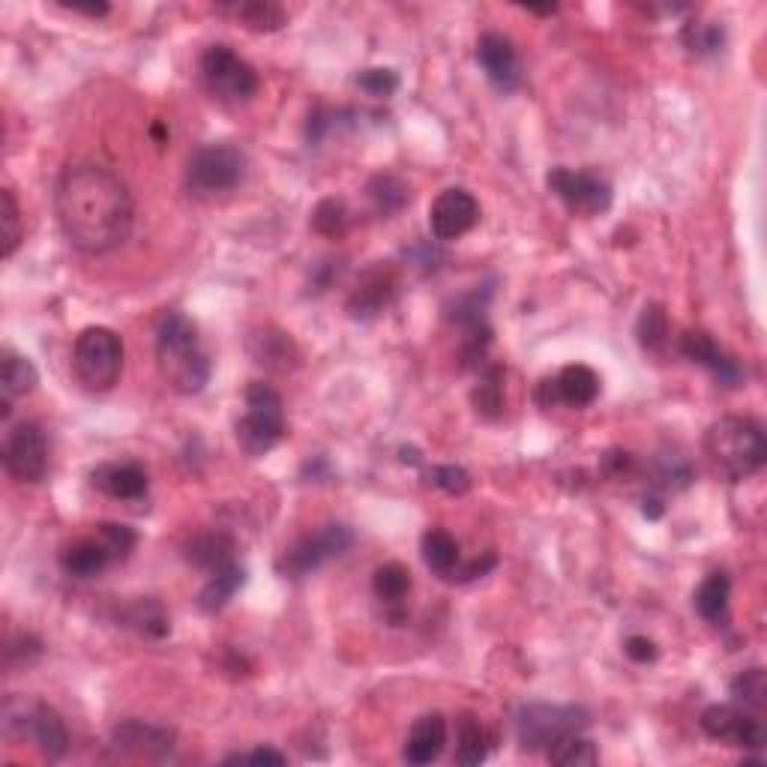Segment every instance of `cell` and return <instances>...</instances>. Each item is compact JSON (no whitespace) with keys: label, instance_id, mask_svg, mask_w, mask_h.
Segmentation results:
<instances>
[{"label":"cell","instance_id":"6da1fadb","mask_svg":"<svg viewBox=\"0 0 767 767\" xmlns=\"http://www.w3.org/2000/svg\"><path fill=\"white\" fill-rule=\"evenodd\" d=\"M54 216L72 249L84 256H105L133 231V195L103 165H66L54 184Z\"/></svg>","mask_w":767,"mask_h":767},{"label":"cell","instance_id":"7a4b0ae2","mask_svg":"<svg viewBox=\"0 0 767 767\" xmlns=\"http://www.w3.org/2000/svg\"><path fill=\"white\" fill-rule=\"evenodd\" d=\"M156 366L165 384L184 396H195L210 381V357H207L198 328L180 312H168L156 324Z\"/></svg>","mask_w":767,"mask_h":767},{"label":"cell","instance_id":"3957f363","mask_svg":"<svg viewBox=\"0 0 767 767\" xmlns=\"http://www.w3.org/2000/svg\"><path fill=\"white\" fill-rule=\"evenodd\" d=\"M705 456L719 477L740 483L765 465L767 440L753 417H723L705 432Z\"/></svg>","mask_w":767,"mask_h":767},{"label":"cell","instance_id":"277c9868","mask_svg":"<svg viewBox=\"0 0 767 767\" xmlns=\"http://www.w3.org/2000/svg\"><path fill=\"white\" fill-rule=\"evenodd\" d=\"M237 444L249 459H258L277 447L286 435V405L277 390L265 381H252L246 387V414L235 426Z\"/></svg>","mask_w":767,"mask_h":767},{"label":"cell","instance_id":"5b68a950","mask_svg":"<svg viewBox=\"0 0 767 767\" xmlns=\"http://www.w3.org/2000/svg\"><path fill=\"white\" fill-rule=\"evenodd\" d=\"M3 735L10 740H31L45 758H61L70 749V732L61 714L42 702L10 696L3 702Z\"/></svg>","mask_w":767,"mask_h":767},{"label":"cell","instance_id":"8992f818","mask_svg":"<svg viewBox=\"0 0 767 767\" xmlns=\"http://www.w3.org/2000/svg\"><path fill=\"white\" fill-rule=\"evenodd\" d=\"M72 372L84 390L105 393L121 381L123 342L108 328H87L72 345Z\"/></svg>","mask_w":767,"mask_h":767},{"label":"cell","instance_id":"52a82bcc","mask_svg":"<svg viewBox=\"0 0 767 767\" xmlns=\"http://www.w3.org/2000/svg\"><path fill=\"white\" fill-rule=\"evenodd\" d=\"M246 177V154L228 142L198 147L186 163V189L195 198H219L235 193Z\"/></svg>","mask_w":767,"mask_h":767},{"label":"cell","instance_id":"ba28073f","mask_svg":"<svg viewBox=\"0 0 767 767\" xmlns=\"http://www.w3.org/2000/svg\"><path fill=\"white\" fill-rule=\"evenodd\" d=\"M201 82L214 100L226 105H243L258 93V72L231 45H210L198 61Z\"/></svg>","mask_w":767,"mask_h":767},{"label":"cell","instance_id":"9c48e42d","mask_svg":"<svg viewBox=\"0 0 767 767\" xmlns=\"http://www.w3.org/2000/svg\"><path fill=\"white\" fill-rule=\"evenodd\" d=\"M588 726V711L576 705H525L516 716V735L528 753H540L561 737L579 735Z\"/></svg>","mask_w":767,"mask_h":767},{"label":"cell","instance_id":"30bf717a","mask_svg":"<svg viewBox=\"0 0 767 767\" xmlns=\"http://www.w3.org/2000/svg\"><path fill=\"white\" fill-rule=\"evenodd\" d=\"M351 542H354L351 528L330 522L324 528H318L315 533L303 537V540H297L291 549H286V554L279 558L277 570L286 579H303V576L315 573L318 567H324L330 558L349 552Z\"/></svg>","mask_w":767,"mask_h":767},{"label":"cell","instance_id":"8fae6325","mask_svg":"<svg viewBox=\"0 0 767 767\" xmlns=\"http://www.w3.org/2000/svg\"><path fill=\"white\" fill-rule=\"evenodd\" d=\"M52 456H49V438L45 429L33 419H24L15 429L7 432L3 440V468L12 480L42 483L49 474Z\"/></svg>","mask_w":767,"mask_h":767},{"label":"cell","instance_id":"7c38bea8","mask_svg":"<svg viewBox=\"0 0 767 767\" xmlns=\"http://www.w3.org/2000/svg\"><path fill=\"white\" fill-rule=\"evenodd\" d=\"M546 184L573 214L600 216L612 207V184L593 172H573L567 165H558L549 172Z\"/></svg>","mask_w":767,"mask_h":767},{"label":"cell","instance_id":"4fadbf2b","mask_svg":"<svg viewBox=\"0 0 767 767\" xmlns=\"http://www.w3.org/2000/svg\"><path fill=\"white\" fill-rule=\"evenodd\" d=\"M702 732L707 737H714L719 744L740 749H761L767 740L765 723L758 719V714L747 711V707L735 705H711L702 714Z\"/></svg>","mask_w":767,"mask_h":767},{"label":"cell","instance_id":"5bb4252c","mask_svg":"<svg viewBox=\"0 0 767 767\" xmlns=\"http://www.w3.org/2000/svg\"><path fill=\"white\" fill-rule=\"evenodd\" d=\"M480 222V205L468 189L450 186L432 201L429 228L435 240H459Z\"/></svg>","mask_w":767,"mask_h":767},{"label":"cell","instance_id":"9a60e30c","mask_svg":"<svg viewBox=\"0 0 767 767\" xmlns=\"http://www.w3.org/2000/svg\"><path fill=\"white\" fill-rule=\"evenodd\" d=\"M477 63L486 72V79L501 93H512L519 87V82H522L519 54H516L512 42L504 33H483L480 40H477Z\"/></svg>","mask_w":767,"mask_h":767},{"label":"cell","instance_id":"2e32d148","mask_svg":"<svg viewBox=\"0 0 767 767\" xmlns=\"http://www.w3.org/2000/svg\"><path fill=\"white\" fill-rule=\"evenodd\" d=\"M112 744L121 753H129V756L163 758L175 747V732L154 726V723H144V719H123L121 726L114 728Z\"/></svg>","mask_w":767,"mask_h":767},{"label":"cell","instance_id":"e0dca14e","mask_svg":"<svg viewBox=\"0 0 767 767\" xmlns=\"http://www.w3.org/2000/svg\"><path fill=\"white\" fill-rule=\"evenodd\" d=\"M681 351H684L686 360L705 366L707 372H711L719 384H726V387H735V384H740V379H744L737 360L728 357L726 351L719 349L714 339H711V333H705V330H690V333H684Z\"/></svg>","mask_w":767,"mask_h":767},{"label":"cell","instance_id":"ac0fdd59","mask_svg":"<svg viewBox=\"0 0 767 767\" xmlns=\"http://www.w3.org/2000/svg\"><path fill=\"white\" fill-rule=\"evenodd\" d=\"M91 483L114 501H142L151 486L147 471L135 462H105L100 468H93Z\"/></svg>","mask_w":767,"mask_h":767},{"label":"cell","instance_id":"d6986e66","mask_svg":"<svg viewBox=\"0 0 767 767\" xmlns=\"http://www.w3.org/2000/svg\"><path fill=\"white\" fill-rule=\"evenodd\" d=\"M58 561H61L63 573L72 579H96L112 567L114 558L100 537H79L63 546Z\"/></svg>","mask_w":767,"mask_h":767},{"label":"cell","instance_id":"ffe728a7","mask_svg":"<svg viewBox=\"0 0 767 767\" xmlns=\"http://www.w3.org/2000/svg\"><path fill=\"white\" fill-rule=\"evenodd\" d=\"M396 294V279L387 267H372L366 277L360 279V286L351 291L349 312L357 321H369L384 312L390 300Z\"/></svg>","mask_w":767,"mask_h":767},{"label":"cell","instance_id":"44dd1931","mask_svg":"<svg viewBox=\"0 0 767 767\" xmlns=\"http://www.w3.org/2000/svg\"><path fill=\"white\" fill-rule=\"evenodd\" d=\"M444 747H447V719L440 714H426L411 726L402 758L408 765H432Z\"/></svg>","mask_w":767,"mask_h":767},{"label":"cell","instance_id":"7402d4cb","mask_svg":"<svg viewBox=\"0 0 767 767\" xmlns=\"http://www.w3.org/2000/svg\"><path fill=\"white\" fill-rule=\"evenodd\" d=\"M37 384H40V375H37L31 360L21 357L15 351H3V357H0V393H3L0 414H3V419L10 417V402L33 393Z\"/></svg>","mask_w":767,"mask_h":767},{"label":"cell","instance_id":"603a6c76","mask_svg":"<svg viewBox=\"0 0 767 767\" xmlns=\"http://www.w3.org/2000/svg\"><path fill=\"white\" fill-rule=\"evenodd\" d=\"M554 393H558V405H570V408H588L597 396H600V379L591 366L573 363L563 366L554 375Z\"/></svg>","mask_w":767,"mask_h":767},{"label":"cell","instance_id":"cb8c5ba5","mask_svg":"<svg viewBox=\"0 0 767 767\" xmlns=\"http://www.w3.org/2000/svg\"><path fill=\"white\" fill-rule=\"evenodd\" d=\"M235 552H237V546L228 533L207 531L189 540V546H186V561L193 563V567H198V570L214 573V570H219V567H226V563L235 561Z\"/></svg>","mask_w":767,"mask_h":767},{"label":"cell","instance_id":"d4e9b609","mask_svg":"<svg viewBox=\"0 0 767 767\" xmlns=\"http://www.w3.org/2000/svg\"><path fill=\"white\" fill-rule=\"evenodd\" d=\"M219 12H228L235 15L243 28L256 33H273L282 31L288 24V12L277 3H267V0H243V3H228V7H219Z\"/></svg>","mask_w":767,"mask_h":767},{"label":"cell","instance_id":"484cf974","mask_svg":"<svg viewBox=\"0 0 767 767\" xmlns=\"http://www.w3.org/2000/svg\"><path fill=\"white\" fill-rule=\"evenodd\" d=\"M243 582H246V570L237 561L219 567V570H214V573L207 576V584L201 588V593H198V605H201L205 612H219V609H226L228 600L240 591V584Z\"/></svg>","mask_w":767,"mask_h":767},{"label":"cell","instance_id":"4316f807","mask_svg":"<svg viewBox=\"0 0 767 767\" xmlns=\"http://www.w3.org/2000/svg\"><path fill=\"white\" fill-rule=\"evenodd\" d=\"M419 552H423V561L432 573L444 576V579H453V573L459 570V542L453 540V533L440 531V528L423 533Z\"/></svg>","mask_w":767,"mask_h":767},{"label":"cell","instance_id":"83f0119b","mask_svg":"<svg viewBox=\"0 0 767 767\" xmlns=\"http://www.w3.org/2000/svg\"><path fill=\"white\" fill-rule=\"evenodd\" d=\"M728 597H732V582L726 573H711L696 591V612L705 618L707 624H723L728 614Z\"/></svg>","mask_w":767,"mask_h":767},{"label":"cell","instance_id":"f1b7e54d","mask_svg":"<svg viewBox=\"0 0 767 767\" xmlns=\"http://www.w3.org/2000/svg\"><path fill=\"white\" fill-rule=\"evenodd\" d=\"M249 351H252L256 363H261L267 369H279V372H286L291 366V360H297L294 342L286 333H279V330L256 333V336L249 339Z\"/></svg>","mask_w":767,"mask_h":767},{"label":"cell","instance_id":"f546056e","mask_svg":"<svg viewBox=\"0 0 767 767\" xmlns=\"http://www.w3.org/2000/svg\"><path fill=\"white\" fill-rule=\"evenodd\" d=\"M486 756H489V735L477 716L465 714L456 728V765L474 767L486 761Z\"/></svg>","mask_w":767,"mask_h":767},{"label":"cell","instance_id":"4dcf8cb0","mask_svg":"<svg viewBox=\"0 0 767 767\" xmlns=\"http://www.w3.org/2000/svg\"><path fill=\"white\" fill-rule=\"evenodd\" d=\"M372 591H375V597H379L381 603L400 605L411 593V570L400 561L384 563V567H379L375 576H372Z\"/></svg>","mask_w":767,"mask_h":767},{"label":"cell","instance_id":"1f68e13d","mask_svg":"<svg viewBox=\"0 0 767 767\" xmlns=\"http://www.w3.org/2000/svg\"><path fill=\"white\" fill-rule=\"evenodd\" d=\"M369 198H372V205L379 207V214L390 216V214H400L402 207L411 201V189L408 184L402 180V177L396 175H379L369 180Z\"/></svg>","mask_w":767,"mask_h":767},{"label":"cell","instance_id":"d6a6232c","mask_svg":"<svg viewBox=\"0 0 767 767\" xmlns=\"http://www.w3.org/2000/svg\"><path fill=\"white\" fill-rule=\"evenodd\" d=\"M546 756H549L552 765L561 767H588L600 761V753H597V747H593L588 737H582V732H579V735L561 737L558 744H552V747L546 749Z\"/></svg>","mask_w":767,"mask_h":767},{"label":"cell","instance_id":"836d02e7","mask_svg":"<svg viewBox=\"0 0 767 767\" xmlns=\"http://www.w3.org/2000/svg\"><path fill=\"white\" fill-rule=\"evenodd\" d=\"M732 696L737 705H744L753 714H761L767 707V677L765 668H747L732 681Z\"/></svg>","mask_w":767,"mask_h":767},{"label":"cell","instance_id":"e575fe53","mask_svg":"<svg viewBox=\"0 0 767 767\" xmlns=\"http://www.w3.org/2000/svg\"><path fill=\"white\" fill-rule=\"evenodd\" d=\"M635 333H639V345L645 351H663V345L668 342V318H665L663 309L654 307V303L642 309Z\"/></svg>","mask_w":767,"mask_h":767},{"label":"cell","instance_id":"d590c367","mask_svg":"<svg viewBox=\"0 0 767 767\" xmlns=\"http://www.w3.org/2000/svg\"><path fill=\"white\" fill-rule=\"evenodd\" d=\"M126 621H129V626H135L138 633L154 635V639H163V635L168 633V614L163 612V605L156 603V600H138L135 605H129Z\"/></svg>","mask_w":767,"mask_h":767},{"label":"cell","instance_id":"8d00e7d4","mask_svg":"<svg viewBox=\"0 0 767 767\" xmlns=\"http://www.w3.org/2000/svg\"><path fill=\"white\" fill-rule=\"evenodd\" d=\"M0 231H3V258H12V252H15L21 243V235H24V228H21V210L19 205H15L12 189H3V193H0Z\"/></svg>","mask_w":767,"mask_h":767},{"label":"cell","instance_id":"74e56055","mask_svg":"<svg viewBox=\"0 0 767 767\" xmlns=\"http://www.w3.org/2000/svg\"><path fill=\"white\" fill-rule=\"evenodd\" d=\"M474 405L477 414L486 419H495L504 411V390H501V369H489L483 375L480 387L474 390Z\"/></svg>","mask_w":767,"mask_h":767},{"label":"cell","instance_id":"f35d334b","mask_svg":"<svg viewBox=\"0 0 767 767\" xmlns=\"http://www.w3.org/2000/svg\"><path fill=\"white\" fill-rule=\"evenodd\" d=\"M312 226H315L318 235L324 237L345 235V228H349V207H345V201L324 198V201L315 207V214H312Z\"/></svg>","mask_w":767,"mask_h":767},{"label":"cell","instance_id":"ab89813d","mask_svg":"<svg viewBox=\"0 0 767 767\" xmlns=\"http://www.w3.org/2000/svg\"><path fill=\"white\" fill-rule=\"evenodd\" d=\"M96 537L105 542V549L112 552L114 561H126L133 549L138 546V533L129 525L121 522H100L96 525Z\"/></svg>","mask_w":767,"mask_h":767},{"label":"cell","instance_id":"60d3db41","mask_svg":"<svg viewBox=\"0 0 767 767\" xmlns=\"http://www.w3.org/2000/svg\"><path fill=\"white\" fill-rule=\"evenodd\" d=\"M354 82H357L360 91L375 96V100H387V96L400 91V75L387 70V66H369V70L360 72Z\"/></svg>","mask_w":767,"mask_h":767},{"label":"cell","instance_id":"b9f144b4","mask_svg":"<svg viewBox=\"0 0 767 767\" xmlns=\"http://www.w3.org/2000/svg\"><path fill=\"white\" fill-rule=\"evenodd\" d=\"M684 42L690 52L711 54L723 45V28L719 24H690L684 31Z\"/></svg>","mask_w":767,"mask_h":767},{"label":"cell","instance_id":"7bdbcfd3","mask_svg":"<svg viewBox=\"0 0 767 767\" xmlns=\"http://www.w3.org/2000/svg\"><path fill=\"white\" fill-rule=\"evenodd\" d=\"M429 483L447 491V495H465L471 489V477L459 465H435L429 471Z\"/></svg>","mask_w":767,"mask_h":767},{"label":"cell","instance_id":"ee69618b","mask_svg":"<svg viewBox=\"0 0 767 767\" xmlns=\"http://www.w3.org/2000/svg\"><path fill=\"white\" fill-rule=\"evenodd\" d=\"M624 654L630 656L633 663L647 665L660 656V647H656L654 639H647V635H630L624 642Z\"/></svg>","mask_w":767,"mask_h":767},{"label":"cell","instance_id":"f6af8a7d","mask_svg":"<svg viewBox=\"0 0 767 767\" xmlns=\"http://www.w3.org/2000/svg\"><path fill=\"white\" fill-rule=\"evenodd\" d=\"M288 758L282 753L270 747H258L252 753H237V756L226 758V765H286Z\"/></svg>","mask_w":767,"mask_h":767},{"label":"cell","instance_id":"bcb514c9","mask_svg":"<svg viewBox=\"0 0 767 767\" xmlns=\"http://www.w3.org/2000/svg\"><path fill=\"white\" fill-rule=\"evenodd\" d=\"M495 563H498V558H495V554L491 552L483 554V561L477 558V561H471L468 567H462V570H456V573H453V579H459V582H471V579H480V576L489 573Z\"/></svg>","mask_w":767,"mask_h":767},{"label":"cell","instance_id":"7dc6e473","mask_svg":"<svg viewBox=\"0 0 767 767\" xmlns=\"http://www.w3.org/2000/svg\"><path fill=\"white\" fill-rule=\"evenodd\" d=\"M66 10L79 12V15H91V19H103L108 12V3H63Z\"/></svg>","mask_w":767,"mask_h":767},{"label":"cell","instance_id":"c3c4849f","mask_svg":"<svg viewBox=\"0 0 767 767\" xmlns=\"http://www.w3.org/2000/svg\"><path fill=\"white\" fill-rule=\"evenodd\" d=\"M642 512H645L647 519H660V516H663V504L656 501V498H645V507H642Z\"/></svg>","mask_w":767,"mask_h":767}]
</instances>
